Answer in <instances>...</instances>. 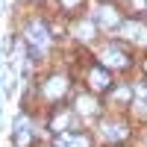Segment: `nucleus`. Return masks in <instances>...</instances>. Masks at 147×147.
<instances>
[{"mask_svg":"<svg viewBox=\"0 0 147 147\" xmlns=\"http://www.w3.org/2000/svg\"><path fill=\"white\" fill-rule=\"evenodd\" d=\"M47 127H50L53 136H68V132H80V129H74V109L65 106V103H59L50 109V115H47Z\"/></svg>","mask_w":147,"mask_h":147,"instance_id":"f257e3e1","label":"nucleus"},{"mask_svg":"<svg viewBox=\"0 0 147 147\" xmlns=\"http://www.w3.org/2000/svg\"><path fill=\"white\" fill-rule=\"evenodd\" d=\"M68 94V82L62 80V77H53V80H47L44 82V97H47V100H53L56 106L59 103H62V97Z\"/></svg>","mask_w":147,"mask_h":147,"instance_id":"f03ea898","label":"nucleus"},{"mask_svg":"<svg viewBox=\"0 0 147 147\" xmlns=\"http://www.w3.org/2000/svg\"><path fill=\"white\" fill-rule=\"evenodd\" d=\"M88 85L94 91H109V85H112V77H109V71L103 65H94L88 71Z\"/></svg>","mask_w":147,"mask_h":147,"instance_id":"7ed1b4c3","label":"nucleus"},{"mask_svg":"<svg viewBox=\"0 0 147 147\" xmlns=\"http://www.w3.org/2000/svg\"><path fill=\"white\" fill-rule=\"evenodd\" d=\"M91 21L94 24H100V27H121V12L115 9V6H100V12L97 15H91Z\"/></svg>","mask_w":147,"mask_h":147,"instance_id":"20e7f679","label":"nucleus"},{"mask_svg":"<svg viewBox=\"0 0 147 147\" xmlns=\"http://www.w3.org/2000/svg\"><path fill=\"white\" fill-rule=\"evenodd\" d=\"M103 59H106V65H118V68H129V56H127V50H124V44H109V50L103 53Z\"/></svg>","mask_w":147,"mask_h":147,"instance_id":"39448f33","label":"nucleus"},{"mask_svg":"<svg viewBox=\"0 0 147 147\" xmlns=\"http://www.w3.org/2000/svg\"><path fill=\"white\" fill-rule=\"evenodd\" d=\"M12 144H15V147H32V129H30L27 121H18V124H15Z\"/></svg>","mask_w":147,"mask_h":147,"instance_id":"423d86ee","label":"nucleus"},{"mask_svg":"<svg viewBox=\"0 0 147 147\" xmlns=\"http://www.w3.org/2000/svg\"><path fill=\"white\" fill-rule=\"evenodd\" d=\"M91 109H94V100H91V97H80V100H77V112H82V115H88Z\"/></svg>","mask_w":147,"mask_h":147,"instance_id":"0eeeda50","label":"nucleus"},{"mask_svg":"<svg viewBox=\"0 0 147 147\" xmlns=\"http://www.w3.org/2000/svg\"><path fill=\"white\" fill-rule=\"evenodd\" d=\"M85 0H59V6H62L65 12H74V9H82Z\"/></svg>","mask_w":147,"mask_h":147,"instance_id":"6e6552de","label":"nucleus"},{"mask_svg":"<svg viewBox=\"0 0 147 147\" xmlns=\"http://www.w3.org/2000/svg\"><path fill=\"white\" fill-rule=\"evenodd\" d=\"M141 68H144V71H147V59H144V62H141Z\"/></svg>","mask_w":147,"mask_h":147,"instance_id":"1a4fd4ad","label":"nucleus"}]
</instances>
